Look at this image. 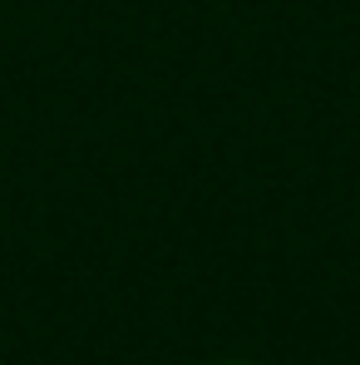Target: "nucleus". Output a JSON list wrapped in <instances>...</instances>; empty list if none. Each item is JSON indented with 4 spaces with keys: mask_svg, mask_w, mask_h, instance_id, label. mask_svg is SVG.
Returning <instances> with one entry per match:
<instances>
[{
    "mask_svg": "<svg viewBox=\"0 0 360 365\" xmlns=\"http://www.w3.org/2000/svg\"><path fill=\"white\" fill-rule=\"evenodd\" d=\"M212 365H257V361H212Z\"/></svg>",
    "mask_w": 360,
    "mask_h": 365,
    "instance_id": "1",
    "label": "nucleus"
}]
</instances>
